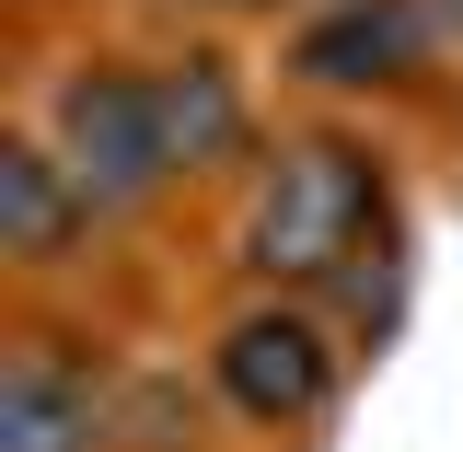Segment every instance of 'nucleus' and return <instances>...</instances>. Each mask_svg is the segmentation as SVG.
Segmentation results:
<instances>
[{
	"label": "nucleus",
	"mask_w": 463,
	"mask_h": 452,
	"mask_svg": "<svg viewBox=\"0 0 463 452\" xmlns=\"http://www.w3.org/2000/svg\"><path fill=\"white\" fill-rule=\"evenodd\" d=\"M405 232V163L371 116L301 105L255 174L221 197V279L232 290H336L371 244Z\"/></svg>",
	"instance_id": "obj_1"
},
{
	"label": "nucleus",
	"mask_w": 463,
	"mask_h": 452,
	"mask_svg": "<svg viewBox=\"0 0 463 452\" xmlns=\"http://www.w3.org/2000/svg\"><path fill=\"white\" fill-rule=\"evenodd\" d=\"M197 371L255 452H313L347 418L371 360H359V337L336 325L325 290H221L209 325H197Z\"/></svg>",
	"instance_id": "obj_2"
},
{
	"label": "nucleus",
	"mask_w": 463,
	"mask_h": 452,
	"mask_svg": "<svg viewBox=\"0 0 463 452\" xmlns=\"http://www.w3.org/2000/svg\"><path fill=\"white\" fill-rule=\"evenodd\" d=\"M35 139L93 186V209L116 232H151L185 209V174H174V139H163V93H151V47H58L24 105Z\"/></svg>",
	"instance_id": "obj_3"
},
{
	"label": "nucleus",
	"mask_w": 463,
	"mask_h": 452,
	"mask_svg": "<svg viewBox=\"0 0 463 452\" xmlns=\"http://www.w3.org/2000/svg\"><path fill=\"white\" fill-rule=\"evenodd\" d=\"M267 70H279L289 105H325V116H394L429 82H452L417 0H301L279 24V58Z\"/></svg>",
	"instance_id": "obj_4"
},
{
	"label": "nucleus",
	"mask_w": 463,
	"mask_h": 452,
	"mask_svg": "<svg viewBox=\"0 0 463 452\" xmlns=\"http://www.w3.org/2000/svg\"><path fill=\"white\" fill-rule=\"evenodd\" d=\"M151 93H163V139H174L185 197H232V186L255 174V151L279 139L267 82L232 58V35H185V24H174L163 47H151Z\"/></svg>",
	"instance_id": "obj_5"
},
{
	"label": "nucleus",
	"mask_w": 463,
	"mask_h": 452,
	"mask_svg": "<svg viewBox=\"0 0 463 452\" xmlns=\"http://www.w3.org/2000/svg\"><path fill=\"white\" fill-rule=\"evenodd\" d=\"M116 360L128 348L24 313L0 348V452H116Z\"/></svg>",
	"instance_id": "obj_6"
},
{
	"label": "nucleus",
	"mask_w": 463,
	"mask_h": 452,
	"mask_svg": "<svg viewBox=\"0 0 463 452\" xmlns=\"http://www.w3.org/2000/svg\"><path fill=\"white\" fill-rule=\"evenodd\" d=\"M116 244V221L93 209V186L35 139V116H0V267L24 302L93 279V255Z\"/></svg>",
	"instance_id": "obj_7"
},
{
	"label": "nucleus",
	"mask_w": 463,
	"mask_h": 452,
	"mask_svg": "<svg viewBox=\"0 0 463 452\" xmlns=\"http://www.w3.org/2000/svg\"><path fill=\"white\" fill-rule=\"evenodd\" d=\"M405 290H417V232H394V244H371L359 267H347L325 302H336V325L359 337V360H383V348L405 337Z\"/></svg>",
	"instance_id": "obj_8"
},
{
	"label": "nucleus",
	"mask_w": 463,
	"mask_h": 452,
	"mask_svg": "<svg viewBox=\"0 0 463 452\" xmlns=\"http://www.w3.org/2000/svg\"><path fill=\"white\" fill-rule=\"evenodd\" d=\"M163 24H185V35H279L301 0H151Z\"/></svg>",
	"instance_id": "obj_9"
},
{
	"label": "nucleus",
	"mask_w": 463,
	"mask_h": 452,
	"mask_svg": "<svg viewBox=\"0 0 463 452\" xmlns=\"http://www.w3.org/2000/svg\"><path fill=\"white\" fill-rule=\"evenodd\" d=\"M429 12V35H440V70H463V0H417Z\"/></svg>",
	"instance_id": "obj_10"
},
{
	"label": "nucleus",
	"mask_w": 463,
	"mask_h": 452,
	"mask_svg": "<svg viewBox=\"0 0 463 452\" xmlns=\"http://www.w3.org/2000/svg\"><path fill=\"white\" fill-rule=\"evenodd\" d=\"M12 12H70V0H12Z\"/></svg>",
	"instance_id": "obj_11"
}]
</instances>
